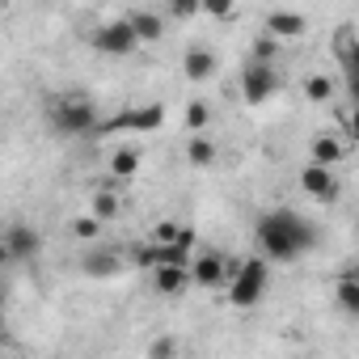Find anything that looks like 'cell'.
I'll return each mask as SVG.
<instances>
[{"mask_svg":"<svg viewBox=\"0 0 359 359\" xmlns=\"http://www.w3.org/2000/svg\"><path fill=\"white\" fill-rule=\"evenodd\" d=\"M81 271H85L89 279H114V275L123 271V258H118L114 250H102V245H93V250L81 258Z\"/></svg>","mask_w":359,"mask_h":359,"instance_id":"cell-11","label":"cell"},{"mask_svg":"<svg viewBox=\"0 0 359 359\" xmlns=\"http://www.w3.org/2000/svg\"><path fill=\"white\" fill-rule=\"evenodd\" d=\"M334 55H338V64L346 72V89H351V97L359 106V43H355L351 30H338L334 34Z\"/></svg>","mask_w":359,"mask_h":359,"instance_id":"cell-8","label":"cell"},{"mask_svg":"<svg viewBox=\"0 0 359 359\" xmlns=\"http://www.w3.org/2000/svg\"><path fill=\"white\" fill-rule=\"evenodd\" d=\"M187 161H191L195 169H212V165H216V144H212V135H191V140H187Z\"/></svg>","mask_w":359,"mask_h":359,"instance_id":"cell-17","label":"cell"},{"mask_svg":"<svg viewBox=\"0 0 359 359\" xmlns=\"http://www.w3.org/2000/svg\"><path fill=\"white\" fill-rule=\"evenodd\" d=\"M191 283H195V279H191L187 266H161V271H152V287H156L161 296H182Z\"/></svg>","mask_w":359,"mask_h":359,"instance_id":"cell-14","label":"cell"},{"mask_svg":"<svg viewBox=\"0 0 359 359\" xmlns=\"http://www.w3.org/2000/svg\"><path fill=\"white\" fill-rule=\"evenodd\" d=\"M330 93H334V81L321 76V72L304 81V97H309V102H330Z\"/></svg>","mask_w":359,"mask_h":359,"instance_id":"cell-23","label":"cell"},{"mask_svg":"<svg viewBox=\"0 0 359 359\" xmlns=\"http://www.w3.org/2000/svg\"><path fill=\"white\" fill-rule=\"evenodd\" d=\"M254 241H258V250H262L266 262H292V258H300L304 250L317 245V224L304 220V216H296L292 208H275V212L258 216Z\"/></svg>","mask_w":359,"mask_h":359,"instance_id":"cell-1","label":"cell"},{"mask_svg":"<svg viewBox=\"0 0 359 359\" xmlns=\"http://www.w3.org/2000/svg\"><path fill=\"white\" fill-rule=\"evenodd\" d=\"M89 43H93V51H102V55H131V51L140 47V39H135V30H131L127 18L97 26V30L89 34Z\"/></svg>","mask_w":359,"mask_h":359,"instance_id":"cell-6","label":"cell"},{"mask_svg":"<svg viewBox=\"0 0 359 359\" xmlns=\"http://www.w3.org/2000/svg\"><path fill=\"white\" fill-rule=\"evenodd\" d=\"M182 233H187L182 224H173V220H161V224L152 229V237H148V241H152V245H182Z\"/></svg>","mask_w":359,"mask_h":359,"instance_id":"cell-22","label":"cell"},{"mask_svg":"<svg viewBox=\"0 0 359 359\" xmlns=\"http://www.w3.org/2000/svg\"><path fill=\"white\" fill-rule=\"evenodd\" d=\"M127 22H131V30H135V39H140V43H156V39L165 34V18H161V13H152V9H131V13H127Z\"/></svg>","mask_w":359,"mask_h":359,"instance_id":"cell-16","label":"cell"},{"mask_svg":"<svg viewBox=\"0 0 359 359\" xmlns=\"http://www.w3.org/2000/svg\"><path fill=\"white\" fill-rule=\"evenodd\" d=\"M161 127H165V106H161V102H144V106L118 110L114 118H102V131H97V135H110V131L148 135V131H161Z\"/></svg>","mask_w":359,"mask_h":359,"instance_id":"cell-4","label":"cell"},{"mask_svg":"<svg viewBox=\"0 0 359 359\" xmlns=\"http://www.w3.org/2000/svg\"><path fill=\"white\" fill-rule=\"evenodd\" d=\"M140 165H144L140 148H118V152L110 156V173H114V177H135V173H140Z\"/></svg>","mask_w":359,"mask_h":359,"instance_id":"cell-18","label":"cell"},{"mask_svg":"<svg viewBox=\"0 0 359 359\" xmlns=\"http://www.w3.org/2000/svg\"><path fill=\"white\" fill-rule=\"evenodd\" d=\"M182 72H187V81H212L216 76V51H208V47H191L187 55H182Z\"/></svg>","mask_w":359,"mask_h":359,"instance_id":"cell-13","label":"cell"},{"mask_svg":"<svg viewBox=\"0 0 359 359\" xmlns=\"http://www.w3.org/2000/svg\"><path fill=\"white\" fill-rule=\"evenodd\" d=\"M304 30H309V18H304V13L275 9V13L262 18V34H271V39H296V34H304Z\"/></svg>","mask_w":359,"mask_h":359,"instance_id":"cell-10","label":"cell"},{"mask_svg":"<svg viewBox=\"0 0 359 359\" xmlns=\"http://www.w3.org/2000/svg\"><path fill=\"white\" fill-rule=\"evenodd\" d=\"M72 233H76V237H97V233H102V220L81 216V220H72Z\"/></svg>","mask_w":359,"mask_h":359,"instance_id":"cell-26","label":"cell"},{"mask_svg":"<svg viewBox=\"0 0 359 359\" xmlns=\"http://www.w3.org/2000/svg\"><path fill=\"white\" fill-rule=\"evenodd\" d=\"M203 5H191V0H177V5H173V18H195Z\"/></svg>","mask_w":359,"mask_h":359,"instance_id":"cell-28","label":"cell"},{"mask_svg":"<svg viewBox=\"0 0 359 359\" xmlns=\"http://www.w3.org/2000/svg\"><path fill=\"white\" fill-rule=\"evenodd\" d=\"M275 89H279V72H275V64H258V60H250V64L241 68V97H245L250 106L271 102Z\"/></svg>","mask_w":359,"mask_h":359,"instance_id":"cell-5","label":"cell"},{"mask_svg":"<svg viewBox=\"0 0 359 359\" xmlns=\"http://www.w3.org/2000/svg\"><path fill=\"white\" fill-rule=\"evenodd\" d=\"M342 156H346V144H342L338 135H325V131H321V135H313V148H309V161H313V165L334 169Z\"/></svg>","mask_w":359,"mask_h":359,"instance_id":"cell-15","label":"cell"},{"mask_svg":"<svg viewBox=\"0 0 359 359\" xmlns=\"http://www.w3.org/2000/svg\"><path fill=\"white\" fill-rule=\"evenodd\" d=\"M43 254V237L30 224H9L5 229V262H34Z\"/></svg>","mask_w":359,"mask_h":359,"instance_id":"cell-7","label":"cell"},{"mask_svg":"<svg viewBox=\"0 0 359 359\" xmlns=\"http://www.w3.org/2000/svg\"><path fill=\"white\" fill-rule=\"evenodd\" d=\"M334 304H338L346 317H359V283L338 279V287H334Z\"/></svg>","mask_w":359,"mask_h":359,"instance_id":"cell-19","label":"cell"},{"mask_svg":"<svg viewBox=\"0 0 359 359\" xmlns=\"http://www.w3.org/2000/svg\"><path fill=\"white\" fill-rule=\"evenodd\" d=\"M212 18H233V5H224V0H208V5H203Z\"/></svg>","mask_w":359,"mask_h":359,"instance_id":"cell-27","label":"cell"},{"mask_svg":"<svg viewBox=\"0 0 359 359\" xmlns=\"http://www.w3.org/2000/svg\"><path fill=\"white\" fill-rule=\"evenodd\" d=\"M346 131H351V140H355V144H359V106H355V110H351V118H346Z\"/></svg>","mask_w":359,"mask_h":359,"instance_id":"cell-29","label":"cell"},{"mask_svg":"<svg viewBox=\"0 0 359 359\" xmlns=\"http://www.w3.org/2000/svg\"><path fill=\"white\" fill-rule=\"evenodd\" d=\"M300 191L313 195V199H334V195H338V177H334V169L309 161V165L300 169Z\"/></svg>","mask_w":359,"mask_h":359,"instance_id":"cell-9","label":"cell"},{"mask_svg":"<svg viewBox=\"0 0 359 359\" xmlns=\"http://www.w3.org/2000/svg\"><path fill=\"white\" fill-rule=\"evenodd\" d=\"M191 279H195L199 287H220V283L229 279V262H224L220 254H203V258H195Z\"/></svg>","mask_w":359,"mask_h":359,"instance_id":"cell-12","label":"cell"},{"mask_svg":"<svg viewBox=\"0 0 359 359\" xmlns=\"http://www.w3.org/2000/svg\"><path fill=\"white\" fill-rule=\"evenodd\" d=\"M271 287V262L258 254V258H245V262H229V300L237 309H254Z\"/></svg>","mask_w":359,"mask_h":359,"instance_id":"cell-3","label":"cell"},{"mask_svg":"<svg viewBox=\"0 0 359 359\" xmlns=\"http://www.w3.org/2000/svg\"><path fill=\"white\" fill-rule=\"evenodd\" d=\"M118 208H123V203H118V195H114V191H97V195H93V220H102V224H106V220H114V216H118Z\"/></svg>","mask_w":359,"mask_h":359,"instance_id":"cell-20","label":"cell"},{"mask_svg":"<svg viewBox=\"0 0 359 359\" xmlns=\"http://www.w3.org/2000/svg\"><path fill=\"white\" fill-rule=\"evenodd\" d=\"M342 279H351V283H359V262H351V266H346V275H342Z\"/></svg>","mask_w":359,"mask_h":359,"instance_id":"cell-30","label":"cell"},{"mask_svg":"<svg viewBox=\"0 0 359 359\" xmlns=\"http://www.w3.org/2000/svg\"><path fill=\"white\" fill-rule=\"evenodd\" d=\"M275 55H279V39L262 34V39L254 43V60H258V64H275Z\"/></svg>","mask_w":359,"mask_h":359,"instance_id":"cell-25","label":"cell"},{"mask_svg":"<svg viewBox=\"0 0 359 359\" xmlns=\"http://www.w3.org/2000/svg\"><path fill=\"white\" fill-rule=\"evenodd\" d=\"M148 359H177V338L173 334H156L148 342Z\"/></svg>","mask_w":359,"mask_h":359,"instance_id":"cell-24","label":"cell"},{"mask_svg":"<svg viewBox=\"0 0 359 359\" xmlns=\"http://www.w3.org/2000/svg\"><path fill=\"white\" fill-rule=\"evenodd\" d=\"M208 123H212V106H208V102H187V127H191L195 135H203Z\"/></svg>","mask_w":359,"mask_h":359,"instance_id":"cell-21","label":"cell"},{"mask_svg":"<svg viewBox=\"0 0 359 359\" xmlns=\"http://www.w3.org/2000/svg\"><path fill=\"white\" fill-rule=\"evenodd\" d=\"M47 114L60 135H97L102 131V118H97V106L89 102V93H60V97H51Z\"/></svg>","mask_w":359,"mask_h":359,"instance_id":"cell-2","label":"cell"}]
</instances>
